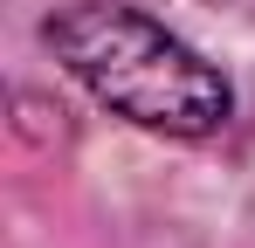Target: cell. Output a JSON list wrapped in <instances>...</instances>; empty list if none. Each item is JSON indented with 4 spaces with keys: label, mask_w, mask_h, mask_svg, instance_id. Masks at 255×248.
I'll use <instances>...</instances> for the list:
<instances>
[{
    "label": "cell",
    "mask_w": 255,
    "mask_h": 248,
    "mask_svg": "<svg viewBox=\"0 0 255 248\" xmlns=\"http://www.w3.org/2000/svg\"><path fill=\"white\" fill-rule=\"evenodd\" d=\"M42 48L97 111L172 145H207L235 124V83L193 41L131 0H62L42 14Z\"/></svg>",
    "instance_id": "1"
}]
</instances>
